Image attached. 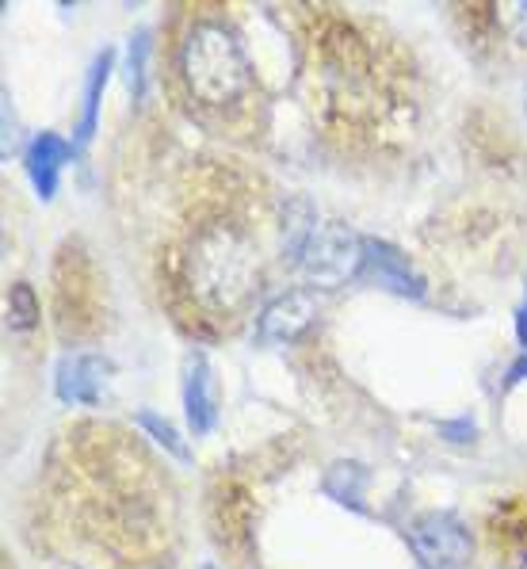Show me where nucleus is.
<instances>
[{
  "label": "nucleus",
  "mask_w": 527,
  "mask_h": 569,
  "mask_svg": "<svg viewBox=\"0 0 527 569\" xmlns=\"http://www.w3.org/2000/svg\"><path fill=\"white\" fill-rule=\"evenodd\" d=\"M183 413L188 428L196 436H207L218 420V393H215V371L203 356H191L183 367Z\"/></svg>",
  "instance_id": "nucleus-9"
},
{
  "label": "nucleus",
  "mask_w": 527,
  "mask_h": 569,
  "mask_svg": "<svg viewBox=\"0 0 527 569\" xmlns=\"http://www.w3.org/2000/svg\"><path fill=\"white\" fill-rule=\"evenodd\" d=\"M108 382V360L92 352H73L58 363L54 390L66 406H96Z\"/></svg>",
  "instance_id": "nucleus-7"
},
{
  "label": "nucleus",
  "mask_w": 527,
  "mask_h": 569,
  "mask_svg": "<svg viewBox=\"0 0 527 569\" xmlns=\"http://www.w3.org/2000/svg\"><path fill=\"white\" fill-rule=\"evenodd\" d=\"M260 244L237 214L210 210L180 249V283L207 321H233L260 291Z\"/></svg>",
  "instance_id": "nucleus-1"
},
{
  "label": "nucleus",
  "mask_w": 527,
  "mask_h": 569,
  "mask_svg": "<svg viewBox=\"0 0 527 569\" xmlns=\"http://www.w3.org/2000/svg\"><path fill=\"white\" fill-rule=\"evenodd\" d=\"M180 81L183 92L210 111H226L252 92V66L241 50V39L215 20L191 23L180 42Z\"/></svg>",
  "instance_id": "nucleus-2"
},
{
  "label": "nucleus",
  "mask_w": 527,
  "mask_h": 569,
  "mask_svg": "<svg viewBox=\"0 0 527 569\" xmlns=\"http://www.w3.org/2000/svg\"><path fill=\"white\" fill-rule=\"evenodd\" d=\"M439 432H444L447 440H455V443H467V440H474V420H444V425H439Z\"/></svg>",
  "instance_id": "nucleus-17"
},
{
  "label": "nucleus",
  "mask_w": 527,
  "mask_h": 569,
  "mask_svg": "<svg viewBox=\"0 0 527 569\" xmlns=\"http://www.w3.org/2000/svg\"><path fill=\"white\" fill-rule=\"evenodd\" d=\"M497 20H500V28L513 34V42L527 47V0H516V4H500Z\"/></svg>",
  "instance_id": "nucleus-16"
},
{
  "label": "nucleus",
  "mask_w": 527,
  "mask_h": 569,
  "mask_svg": "<svg viewBox=\"0 0 527 569\" xmlns=\"http://www.w3.org/2000/svg\"><path fill=\"white\" fill-rule=\"evenodd\" d=\"M111 61H116V54H111V50H103V54H96V58H92V66H88L84 111H81V127H77V142H81V146L96 134V119H100V100H103V89H108Z\"/></svg>",
  "instance_id": "nucleus-11"
},
{
  "label": "nucleus",
  "mask_w": 527,
  "mask_h": 569,
  "mask_svg": "<svg viewBox=\"0 0 527 569\" xmlns=\"http://www.w3.org/2000/svg\"><path fill=\"white\" fill-rule=\"evenodd\" d=\"M298 268L310 283L318 287H340L364 268V238L348 230L337 218H318L306 238V249L298 257Z\"/></svg>",
  "instance_id": "nucleus-3"
},
{
  "label": "nucleus",
  "mask_w": 527,
  "mask_h": 569,
  "mask_svg": "<svg viewBox=\"0 0 527 569\" xmlns=\"http://www.w3.org/2000/svg\"><path fill=\"white\" fill-rule=\"evenodd\" d=\"M364 486H367V470L359 467V462H337V467L325 475V493L340 505H351V509H359Z\"/></svg>",
  "instance_id": "nucleus-12"
},
{
  "label": "nucleus",
  "mask_w": 527,
  "mask_h": 569,
  "mask_svg": "<svg viewBox=\"0 0 527 569\" xmlns=\"http://www.w3.org/2000/svg\"><path fill=\"white\" fill-rule=\"evenodd\" d=\"M69 157H73V146H69L66 138H58V134L34 138V142L28 146V177L34 183V196L54 199L61 169L69 164Z\"/></svg>",
  "instance_id": "nucleus-10"
},
{
  "label": "nucleus",
  "mask_w": 527,
  "mask_h": 569,
  "mask_svg": "<svg viewBox=\"0 0 527 569\" xmlns=\"http://www.w3.org/2000/svg\"><path fill=\"white\" fill-rule=\"evenodd\" d=\"M516 332H520V340H524V348H527V299L520 306V318H516Z\"/></svg>",
  "instance_id": "nucleus-19"
},
{
  "label": "nucleus",
  "mask_w": 527,
  "mask_h": 569,
  "mask_svg": "<svg viewBox=\"0 0 527 569\" xmlns=\"http://www.w3.org/2000/svg\"><path fill=\"white\" fill-rule=\"evenodd\" d=\"M359 276L375 279V283L401 295V299H425V279L409 268L406 252H398L394 244L379 238H364V268H359Z\"/></svg>",
  "instance_id": "nucleus-6"
},
{
  "label": "nucleus",
  "mask_w": 527,
  "mask_h": 569,
  "mask_svg": "<svg viewBox=\"0 0 527 569\" xmlns=\"http://www.w3.org/2000/svg\"><path fill=\"white\" fill-rule=\"evenodd\" d=\"M146 61H149V31H138L127 47V84L135 96H146Z\"/></svg>",
  "instance_id": "nucleus-14"
},
{
  "label": "nucleus",
  "mask_w": 527,
  "mask_h": 569,
  "mask_svg": "<svg viewBox=\"0 0 527 569\" xmlns=\"http://www.w3.org/2000/svg\"><path fill=\"white\" fill-rule=\"evenodd\" d=\"M138 425H142L146 432L153 436V440L172 455V459H180V462L188 459V448H183V440L176 436V428L169 425V420H161L157 413H149V409H142V413H138Z\"/></svg>",
  "instance_id": "nucleus-15"
},
{
  "label": "nucleus",
  "mask_w": 527,
  "mask_h": 569,
  "mask_svg": "<svg viewBox=\"0 0 527 569\" xmlns=\"http://www.w3.org/2000/svg\"><path fill=\"white\" fill-rule=\"evenodd\" d=\"M409 539L428 569H459L470 558V536L455 512H425L412 523Z\"/></svg>",
  "instance_id": "nucleus-4"
},
{
  "label": "nucleus",
  "mask_w": 527,
  "mask_h": 569,
  "mask_svg": "<svg viewBox=\"0 0 527 569\" xmlns=\"http://www.w3.org/2000/svg\"><path fill=\"white\" fill-rule=\"evenodd\" d=\"M199 569H215V566H199Z\"/></svg>",
  "instance_id": "nucleus-20"
},
{
  "label": "nucleus",
  "mask_w": 527,
  "mask_h": 569,
  "mask_svg": "<svg viewBox=\"0 0 527 569\" xmlns=\"http://www.w3.org/2000/svg\"><path fill=\"white\" fill-rule=\"evenodd\" d=\"M486 536L500 562H527V493L497 501V509L489 512Z\"/></svg>",
  "instance_id": "nucleus-8"
},
{
  "label": "nucleus",
  "mask_w": 527,
  "mask_h": 569,
  "mask_svg": "<svg viewBox=\"0 0 527 569\" xmlns=\"http://www.w3.org/2000/svg\"><path fill=\"white\" fill-rule=\"evenodd\" d=\"M314 318H318V299L310 291H287L264 306L257 332L264 345H291L314 326Z\"/></svg>",
  "instance_id": "nucleus-5"
},
{
  "label": "nucleus",
  "mask_w": 527,
  "mask_h": 569,
  "mask_svg": "<svg viewBox=\"0 0 527 569\" xmlns=\"http://www.w3.org/2000/svg\"><path fill=\"white\" fill-rule=\"evenodd\" d=\"M8 326L16 332H28L39 326V299H34L28 283H12V291H8Z\"/></svg>",
  "instance_id": "nucleus-13"
},
{
  "label": "nucleus",
  "mask_w": 527,
  "mask_h": 569,
  "mask_svg": "<svg viewBox=\"0 0 527 569\" xmlns=\"http://www.w3.org/2000/svg\"><path fill=\"white\" fill-rule=\"evenodd\" d=\"M524 379H527V356L513 363V371H508V387H516V382H524Z\"/></svg>",
  "instance_id": "nucleus-18"
}]
</instances>
